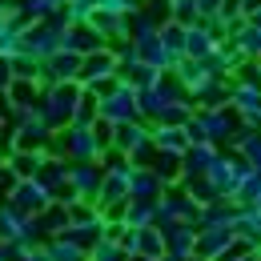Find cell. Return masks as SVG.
Returning <instances> with one entry per match:
<instances>
[{
	"label": "cell",
	"mask_w": 261,
	"mask_h": 261,
	"mask_svg": "<svg viewBox=\"0 0 261 261\" xmlns=\"http://www.w3.org/2000/svg\"><path fill=\"white\" fill-rule=\"evenodd\" d=\"M241 261H253V257H241Z\"/></svg>",
	"instance_id": "obj_1"
}]
</instances>
